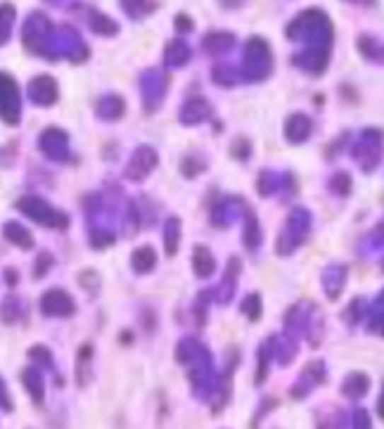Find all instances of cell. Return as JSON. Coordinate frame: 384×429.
Returning a JSON list of instances; mask_svg holds the SVG:
<instances>
[{
  "instance_id": "6da1fadb",
  "label": "cell",
  "mask_w": 384,
  "mask_h": 429,
  "mask_svg": "<svg viewBox=\"0 0 384 429\" xmlns=\"http://www.w3.org/2000/svg\"><path fill=\"white\" fill-rule=\"evenodd\" d=\"M22 40L31 52L50 57V50H52V24H50V19L45 15H40V12H33L24 24Z\"/></svg>"
},
{
  "instance_id": "7a4b0ae2",
  "label": "cell",
  "mask_w": 384,
  "mask_h": 429,
  "mask_svg": "<svg viewBox=\"0 0 384 429\" xmlns=\"http://www.w3.org/2000/svg\"><path fill=\"white\" fill-rule=\"evenodd\" d=\"M17 207L29 214L33 221L43 223V226H52V228H64L66 226V216H62L59 211H55L48 202L38 200V197H26V200H19Z\"/></svg>"
},
{
  "instance_id": "3957f363",
  "label": "cell",
  "mask_w": 384,
  "mask_h": 429,
  "mask_svg": "<svg viewBox=\"0 0 384 429\" xmlns=\"http://www.w3.org/2000/svg\"><path fill=\"white\" fill-rule=\"evenodd\" d=\"M0 114H3L10 124H17V117H19V88L15 84V79L8 76V74H0Z\"/></svg>"
},
{
  "instance_id": "277c9868",
  "label": "cell",
  "mask_w": 384,
  "mask_h": 429,
  "mask_svg": "<svg viewBox=\"0 0 384 429\" xmlns=\"http://www.w3.org/2000/svg\"><path fill=\"white\" fill-rule=\"evenodd\" d=\"M26 93H29V98L36 102V105H52V102H57V98H59L57 81L48 76V74L33 79L29 88H26Z\"/></svg>"
},
{
  "instance_id": "5b68a950",
  "label": "cell",
  "mask_w": 384,
  "mask_h": 429,
  "mask_svg": "<svg viewBox=\"0 0 384 429\" xmlns=\"http://www.w3.org/2000/svg\"><path fill=\"white\" fill-rule=\"evenodd\" d=\"M40 309L48 316H71L74 313V302L71 297L62 290H50L48 294L40 299Z\"/></svg>"
},
{
  "instance_id": "8992f818",
  "label": "cell",
  "mask_w": 384,
  "mask_h": 429,
  "mask_svg": "<svg viewBox=\"0 0 384 429\" xmlns=\"http://www.w3.org/2000/svg\"><path fill=\"white\" fill-rule=\"evenodd\" d=\"M66 147V133L59 131V128H48L43 135H40V149H45V154L52 156V159H62Z\"/></svg>"
},
{
  "instance_id": "52a82bcc",
  "label": "cell",
  "mask_w": 384,
  "mask_h": 429,
  "mask_svg": "<svg viewBox=\"0 0 384 429\" xmlns=\"http://www.w3.org/2000/svg\"><path fill=\"white\" fill-rule=\"evenodd\" d=\"M98 114H100L103 119H107V121L121 117V114H124V100L117 98V95H107V98L100 100Z\"/></svg>"
},
{
  "instance_id": "ba28073f",
  "label": "cell",
  "mask_w": 384,
  "mask_h": 429,
  "mask_svg": "<svg viewBox=\"0 0 384 429\" xmlns=\"http://www.w3.org/2000/svg\"><path fill=\"white\" fill-rule=\"evenodd\" d=\"M88 22H91V29L95 31V33H100V36H114V33L119 31L117 22H112V19L107 17V15H103V12L91 10Z\"/></svg>"
},
{
  "instance_id": "9c48e42d",
  "label": "cell",
  "mask_w": 384,
  "mask_h": 429,
  "mask_svg": "<svg viewBox=\"0 0 384 429\" xmlns=\"http://www.w3.org/2000/svg\"><path fill=\"white\" fill-rule=\"evenodd\" d=\"M22 382L26 384V389L31 391V396L36 404H40L43 401V377L38 374V370H33V367H29V370L22 372Z\"/></svg>"
},
{
  "instance_id": "30bf717a",
  "label": "cell",
  "mask_w": 384,
  "mask_h": 429,
  "mask_svg": "<svg viewBox=\"0 0 384 429\" xmlns=\"http://www.w3.org/2000/svg\"><path fill=\"white\" fill-rule=\"evenodd\" d=\"M12 22H15V5L3 3V5H0V45L10 40Z\"/></svg>"
},
{
  "instance_id": "8fae6325",
  "label": "cell",
  "mask_w": 384,
  "mask_h": 429,
  "mask_svg": "<svg viewBox=\"0 0 384 429\" xmlns=\"http://www.w3.org/2000/svg\"><path fill=\"white\" fill-rule=\"evenodd\" d=\"M121 8L131 17H145L157 8V3L154 0H121Z\"/></svg>"
},
{
  "instance_id": "7c38bea8",
  "label": "cell",
  "mask_w": 384,
  "mask_h": 429,
  "mask_svg": "<svg viewBox=\"0 0 384 429\" xmlns=\"http://www.w3.org/2000/svg\"><path fill=\"white\" fill-rule=\"evenodd\" d=\"M5 237H8L10 242H15L17 247H26V249H29L31 244H33L29 230H24L22 226H19V223H8V226H5Z\"/></svg>"
},
{
  "instance_id": "4fadbf2b",
  "label": "cell",
  "mask_w": 384,
  "mask_h": 429,
  "mask_svg": "<svg viewBox=\"0 0 384 429\" xmlns=\"http://www.w3.org/2000/svg\"><path fill=\"white\" fill-rule=\"evenodd\" d=\"M187 57H190V50H187L185 43H180V40H173V43L168 45V50H166V62L168 64L180 67V64L187 62Z\"/></svg>"
},
{
  "instance_id": "5bb4252c",
  "label": "cell",
  "mask_w": 384,
  "mask_h": 429,
  "mask_svg": "<svg viewBox=\"0 0 384 429\" xmlns=\"http://www.w3.org/2000/svg\"><path fill=\"white\" fill-rule=\"evenodd\" d=\"M192 263H194V268H197V273L202 278H206L214 270V261H211V256H209V251L204 247H197V251H194V256H192Z\"/></svg>"
},
{
  "instance_id": "9a60e30c",
  "label": "cell",
  "mask_w": 384,
  "mask_h": 429,
  "mask_svg": "<svg viewBox=\"0 0 384 429\" xmlns=\"http://www.w3.org/2000/svg\"><path fill=\"white\" fill-rule=\"evenodd\" d=\"M133 265L140 270V273H147V270L154 265V251L150 247H143L138 249L136 254H133Z\"/></svg>"
},
{
  "instance_id": "2e32d148",
  "label": "cell",
  "mask_w": 384,
  "mask_h": 429,
  "mask_svg": "<svg viewBox=\"0 0 384 429\" xmlns=\"http://www.w3.org/2000/svg\"><path fill=\"white\" fill-rule=\"evenodd\" d=\"M166 254L168 256H173L176 254V249H178V221H168V230H166Z\"/></svg>"
},
{
  "instance_id": "e0dca14e",
  "label": "cell",
  "mask_w": 384,
  "mask_h": 429,
  "mask_svg": "<svg viewBox=\"0 0 384 429\" xmlns=\"http://www.w3.org/2000/svg\"><path fill=\"white\" fill-rule=\"evenodd\" d=\"M15 318H17V299H15V297H8V299L3 302V320L12 323Z\"/></svg>"
},
{
  "instance_id": "ac0fdd59",
  "label": "cell",
  "mask_w": 384,
  "mask_h": 429,
  "mask_svg": "<svg viewBox=\"0 0 384 429\" xmlns=\"http://www.w3.org/2000/svg\"><path fill=\"white\" fill-rule=\"evenodd\" d=\"M0 406H3L5 411H12V401L8 396V389L3 387V382H0Z\"/></svg>"
},
{
  "instance_id": "d6986e66",
  "label": "cell",
  "mask_w": 384,
  "mask_h": 429,
  "mask_svg": "<svg viewBox=\"0 0 384 429\" xmlns=\"http://www.w3.org/2000/svg\"><path fill=\"white\" fill-rule=\"evenodd\" d=\"M356 429H370V422H368V415L366 413L356 415Z\"/></svg>"
},
{
  "instance_id": "ffe728a7",
  "label": "cell",
  "mask_w": 384,
  "mask_h": 429,
  "mask_svg": "<svg viewBox=\"0 0 384 429\" xmlns=\"http://www.w3.org/2000/svg\"><path fill=\"white\" fill-rule=\"evenodd\" d=\"M176 22H178V26H180V29H183V31H187V29H190V19H187V17H183V15H180V17L176 19Z\"/></svg>"
}]
</instances>
